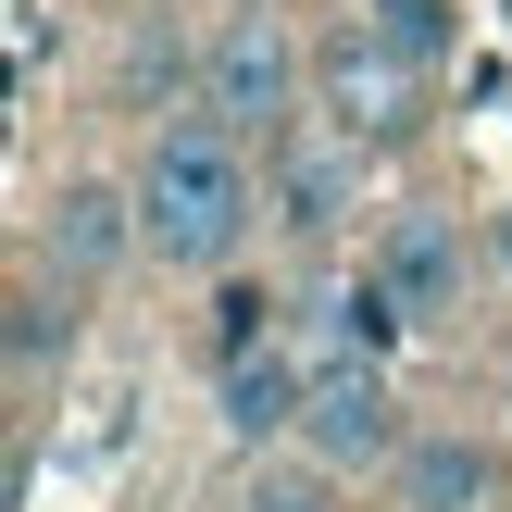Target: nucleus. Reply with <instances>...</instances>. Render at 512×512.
I'll list each match as a JSON object with an SVG mask.
<instances>
[{"instance_id": "obj_11", "label": "nucleus", "mask_w": 512, "mask_h": 512, "mask_svg": "<svg viewBox=\"0 0 512 512\" xmlns=\"http://www.w3.org/2000/svg\"><path fill=\"white\" fill-rule=\"evenodd\" d=\"M238 512H338V475H313V463H300V475H250Z\"/></svg>"}, {"instance_id": "obj_8", "label": "nucleus", "mask_w": 512, "mask_h": 512, "mask_svg": "<svg viewBox=\"0 0 512 512\" xmlns=\"http://www.w3.org/2000/svg\"><path fill=\"white\" fill-rule=\"evenodd\" d=\"M488 450L475 438H425V450H400V500L413 512H488Z\"/></svg>"}, {"instance_id": "obj_5", "label": "nucleus", "mask_w": 512, "mask_h": 512, "mask_svg": "<svg viewBox=\"0 0 512 512\" xmlns=\"http://www.w3.org/2000/svg\"><path fill=\"white\" fill-rule=\"evenodd\" d=\"M38 250L63 263V288H100V275H113L125 250H138V188H100V175H75V188L50 200Z\"/></svg>"}, {"instance_id": "obj_10", "label": "nucleus", "mask_w": 512, "mask_h": 512, "mask_svg": "<svg viewBox=\"0 0 512 512\" xmlns=\"http://www.w3.org/2000/svg\"><path fill=\"white\" fill-rule=\"evenodd\" d=\"M50 350H75V313H63L50 288H13V388H38Z\"/></svg>"}, {"instance_id": "obj_4", "label": "nucleus", "mask_w": 512, "mask_h": 512, "mask_svg": "<svg viewBox=\"0 0 512 512\" xmlns=\"http://www.w3.org/2000/svg\"><path fill=\"white\" fill-rule=\"evenodd\" d=\"M313 88H325V113H338L350 138H400V125H413V50L338 38V50L313 63Z\"/></svg>"}, {"instance_id": "obj_12", "label": "nucleus", "mask_w": 512, "mask_h": 512, "mask_svg": "<svg viewBox=\"0 0 512 512\" xmlns=\"http://www.w3.org/2000/svg\"><path fill=\"white\" fill-rule=\"evenodd\" d=\"M388 50H438V0H388Z\"/></svg>"}, {"instance_id": "obj_2", "label": "nucleus", "mask_w": 512, "mask_h": 512, "mask_svg": "<svg viewBox=\"0 0 512 512\" xmlns=\"http://www.w3.org/2000/svg\"><path fill=\"white\" fill-rule=\"evenodd\" d=\"M300 463L313 475H375V463H400V400H388V375L375 363H325L313 375V413H300Z\"/></svg>"}, {"instance_id": "obj_1", "label": "nucleus", "mask_w": 512, "mask_h": 512, "mask_svg": "<svg viewBox=\"0 0 512 512\" xmlns=\"http://www.w3.org/2000/svg\"><path fill=\"white\" fill-rule=\"evenodd\" d=\"M250 213H263V188H250L238 125L188 113V125H163V138H150V163H138V250H150V263H188V275L238 263Z\"/></svg>"}, {"instance_id": "obj_9", "label": "nucleus", "mask_w": 512, "mask_h": 512, "mask_svg": "<svg viewBox=\"0 0 512 512\" xmlns=\"http://www.w3.org/2000/svg\"><path fill=\"white\" fill-rule=\"evenodd\" d=\"M350 213V150H313V163H288V188H275V225L288 238H338Z\"/></svg>"}, {"instance_id": "obj_7", "label": "nucleus", "mask_w": 512, "mask_h": 512, "mask_svg": "<svg viewBox=\"0 0 512 512\" xmlns=\"http://www.w3.org/2000/svg\"><path fill=\"white\" fill-rule=\"evenodd\" d=\"M375 275L400 288V313H450L463 300V225L450 213H388V238H375Z\"/></svg>"}, {"instance_id": "obj_3", "label": "nucleus", "mask_w": 512, "mask_h": 512, "mask_svg": "<svg viewBox=\"0 0 512 512\" xmlns=\"http://www.w3.org/2000/svg\"><path fill=\"white\" fill-rule=\"evenodd\" d=\"M288 88H300V50H288V25H275V13H238L213 50H200V113L238 125V138L288 113Z\"/></svg>"}, {"instance_id": "obj_6", "label": "nucleus", "mask_w": 512, "mask_h": 512, "mask_svg": "<svg viewBox=\"0 0 512 512\" xmlns=\"http://www.w3.org/2000/svg\"><path fill=\"white\" fill-rule=\"evenodd\" d=\"M313 375L325 363H300L288 338H263V350H238V363H225V438H300V413H313Z\"/></svg>"}]
</instances>
